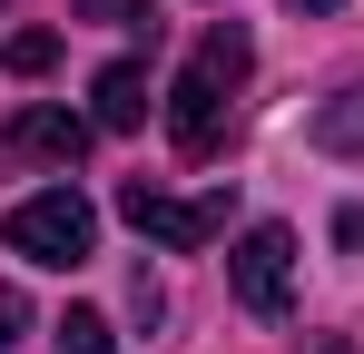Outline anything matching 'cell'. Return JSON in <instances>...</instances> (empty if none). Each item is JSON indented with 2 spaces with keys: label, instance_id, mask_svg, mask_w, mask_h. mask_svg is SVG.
<instances>
[{
  "label": "cell",
  "instance_id": "1",
  "mask_svg": "<svg viewBox=\"0 0 364 354\" xmlns=\"http://www.w3.org/2000/svg\"><path fill=\"white\" fill-rule=\"evenodd\" d=\"M246 69H256V40H246L237 20H217V30L187 50L178 89H168V138H178V158H217V148H227V118H237Z\"/></svg>",
  "mask_w": 364,
  "mask_h": 354
},
{
  "label": "cell",
  "instance_id": "2",
  "mask_svg": "<svg viewBox=\"0 0 364 354\" xmlns=\"http://www.w3.org/2000/svg\"><path fill=\"white\" fill-rule=\"evenodd\" d=\"M0 246L69 276V266H89V246H99V207H89L79 187H40V197H20V207L0 217Z\"/></svg>",
  "mask_w": 364,
  "mask_h": 354
},
{
  "label": "cell",
  "instance_id": "3",
  "mask_svg": "<svg viewBox=\"0 0 364 354\" xmlns=\"http://www.w3.org/2000/svg\"><path fill=\"white\" fill-rule=\"evenodd\" d=\"M119 217H128L138 236H158V246H178V256H197L207 236H227V197H168V187L128 177V187H119Z\"/></svg>",
  "mask_w": 364,
  "mask_h": 354
},
{
  "label": "cell",
  "instance_id": "4",
  "mask_svg": "<svg viewBox=\"0 0 364 354\" xmlns=\"http://www.w3.org/2000/svg\"><path fill=\"white\" fill-rule=\"evenodd\" d=\"M227 286H237L246 315H286L296 305V236L286 227H246L237 256H227Z\"/></svg>",
  "mask_w": 364,
  "mask_h": 354
},
{
  "label": "cell",
  "instance_id": "5",
  "mask_svg": "<svg viewBox=\"0 0 364 354\" xmlns=\"http://www.w3.org/2000/svg\"><path fill=\"white\" fill-rule=\"evenodd\" d=\"M89 128H99V118H69V109H20V118H10V148H30V158H60V168H79Z\"/></svg>",
  "mask_w": 364,
  "mask_h": 354
},
{
  "label": "cell",
  "instance_id": "6",
  "mask_svg": "<svg viewBox=\"0 0 364 354\" xmlns=\"http://www.w3.org/2000/svg\"><path fill=\"white\" fill-rule=\"evenodd\" d=\"M89 118H99V128H138V118H148V69H138V59H109L99 89H89Z\"/></svg>",
  "mask_w": 364,
  "mask_h": 354
},
{
  "label": "cell",
  "instance_id": "7",
  "mask_svg": "<svg viewBox=\"0 0 364 354\" xmlns=\"http://www.w3.org/2000/svg\"><path fill=\"white\" fill-rule=\"evenodd\" d=\"M315 148H325V158H364V79L315 109Z\"/></svg>",
  "mask_w": 364,
  "mask_h": 354
},
{
  "label": "cell",
  "instance_id": "8",
  "mask_svg": "<svg viewBox=\"0 0 364 354\" xmlns=\"http://www.w3.org/2000/svg\"><path fill=\"white\" fill-rule=\"evenodd\" d=\"M50 335H60V354H119V325H109V315H89V305H69Z\"/></svg>",
  "mask_w": 364,
  "mask_h": 354
},
{
  "label": "cell",
  "instance_id": "9",
  "mask_svg": "<svg viewBox=\"0 0 364 354\" xmlns=\"http://www.w3.org/2000/svg\"><path fill=\"white\" fill-rule=\"evenodd\" d=\"M50 59H60V30H10L0 40V69H20V79H40Z\"/></svg>",
  "mask_w": 364,
  "mask_h": 354
},
{
  "label": "cell",
  "instance_id": "10",
  "mask_svg": "<svg viewBox=\"0 0 364 354\" xmlns=\"http://www.w3.org/2000/svg\"><path fill=\"white\" fill-rule=\"evenodd\" d=\"M128 315H138V325H158V315H168V286H158V276H148V266H138V276H128Z\"/></svg>",
  "mask_w": 364,
  "mask_h": 354
},
{
  "label": "cell",
  "instance_id": "11",
  "mask_svg": "<svg viewBox=\"0 0 364 354\" xmlns=\"http://www.w3.org/2000/svg\"><path fill=\"white\" fill-rule=\"evenodd\" d=\"M79 20H148V0H69Z\"/></svg>",
  "mask_w": 364,
  "mask_h": 354
},
{
  "label": "cell",
  "instance_id": "12",
  "mask_svg": "<svg viewBox=\"0 0 364 354\" xmlns=\"http://www.w3.org/2000/svg\"><path fill=\"white\" fill-rule=\"evenodd\" d=\"M20 325H30V305H20V286H0V345H20Z\"/></svg>",
  "mask_w": 364,
  "mask_h": 354
},
{
  "label": "cell",
  "instance_id": "13",
  "mask_svg": "<svg viewBox=\"0 0 364 354\" xmlns=\"http://www.w3.org/2000/svg\"><path fill=\"white\" fill-rule=\"evenodd\" d=\"M305 354H355V345H345V335H325V345H305Z\"/></svg>",
  "mask_w": 364,
  "mask_h": 354
},
{
  "label": "cell",
  "instance_id": "14",
  "mask_svg": "<svg viewBox=\"0 0 364 354\" xmlns=\"http://www.w3.org/2000/svg\"><path fill=\"white\" fill-rule=\"evenodd\" d=\"M286 10H345V0H286Z\"/></svg>",
  "mask_w": 364,
  "mask_h": 354
}]
</instances>
